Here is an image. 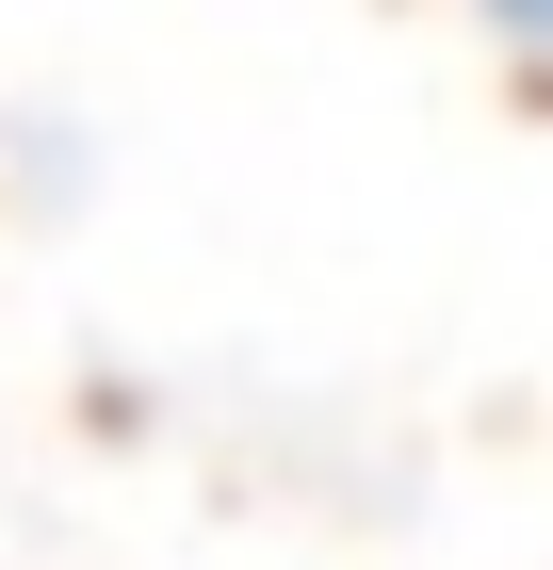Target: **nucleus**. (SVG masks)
<instances>
[{"instance_id":"obj_1","label":"nucleus","mask_w":553,"mask_h":570,"mask_svg":"<svg viewBox=\"0 0 553 570\" xmlns=\"http://www.w3.org/2000/svg\"><path fill=\"white\" fill-rule=\"evenodd\" d=\"M472 17H488L505 49H537V66H553V0H472Z\"/></svg>"}]
</instances>
